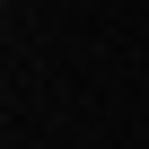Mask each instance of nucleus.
Listing matches in <instances>:
<instances>
[{
  "mask_svg": "<svg viewBox=\"0 0 149 149\" xmlns=\"http://www.w3.org/2000/svg\"><path fill=\"white\" fill-rule=\"evenodd\" d=\"M0 9H9V0H0Z\"/></svg>",
  "mask_w": 149,
  "mask_h": 149,
  "instance_id": "1",
  "label": "nucleus"
}]
</instances>
